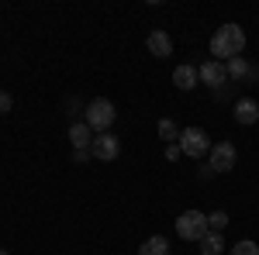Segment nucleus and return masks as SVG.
<instances>
[{"label":"nucleus","mask_w":259,"mask_h":255,"mask_svg":"<svg viewBox=\"0 0 259 255\" xmlns=\"http://www.w3.org/2000/svg\"><path fill=\"white\" fill-rule=\"evenodd\" d=\"M245 52V31H242L239 24H221L218 31L211 35V56H214V62H228L235 59V56H242Z\"/></svg>","instance_id":"f257e3e1"},{"label":"nucleus","mask_w":259,"mask_h":255,"mask_svg":"<svg viewBox=\"0 0 259 255\" xmlns=\"http://www.w3.org/2000/svg\"><path fill=\"white\" fill-rule=\"evenodd\" d=\"M114 118H118V111H114V104H111V100L97 97V100H90V104H87V124H90V131H94V135H104V131L114 124Z\"/></svg>","instance_id":"f03ea898"},{"label":"nucleus","mask_w":259,"mask_h":255,"mask_svg":"<svg viewBox=\"0 0 259 255\" xmlns=\"http://www.w3.org/2000/svg\"><path fill=\"white\" fill-rule=\"evenodd\" d=\"M211 228H207V217L200 214V211H183L177 217V235L183 241H200V238L207 235Z\"/></svg>","instance_id":"7ed1b4c3"},{"label":"nucleus","mask_w":259,"mask_h":255,"mask_svg":"<svg viewBox=\"0 0 259 255\" xmlns=\"http://www.w3.org/2000/svg\"><path fill=\"white\" fill-rule=\"evenodd\" d=\"M180 152L190 159H204V152H211V138L200 128H183L180 131Z\"/></svg>","instance_id":"20e7f679"},{"label":"nucleus","mask_w":259,"mask_h":255,"mask_svg":"<svg viewBox=\"0 0 259 255\" xmlns=\"http://www.w3.org/2000/svg\"><path fill=\"white\" fill-rule=\"evenodd\" d=\"M235 162H239V152H235L232 141H218V145H211V152H207V166H211L214 173H228Z\"/></svg>","instance_id":"39448f33"},{"label":"nucleus","mask_w":259,"mask_h":255,"mask_svg":"<svg viewBox=\"0 0 259 255\" xmlns=\"http://www.w3.org/2000/svg\"><path fill=\"white\" fill-rule=\"evenodd\" d=\"M90 156L100 159V162H114L121 156V138L104 131V135H94V145H90Z\"/></svg>","instance_id":"423d86ee"},{"label":"nucleus","mask_w":259,"mask_h":255,"mask_svg":"<svg viewBox=\"0 0 259 255\" xmlns=\"http://www.w3.org/2000/svg\"><path fill=\"white\" fill-rule=\"evenodd\" d=\"M232 118L239 121V124H256L259 121V104L252 97H239L235 107H232Z\"/></svg>","instance_id":"0eeeda50"},{"label":"nucleus","mask_w":259,"mask_h":255,"mask_svg":"<svg viewBox=\"0 0 259 255\" xmlns=\"http://www.w3.org/2000/svg\"><path fill=\"white\" fill-rule=\"evenodd\" d=\"M145 45H149V52H152L156 59H169V56H173V38H169L166 31H149Z\"/></svg>","instance_id":"6e6552de"},{"label":"nucleus","mask_w":259,"mask_h":255,"mask_svg":"<svg viewBox=\"0 0 259 255\" xmlns=\"http://www.w3.org/2000/svg\"><path fill=\"white\" fill-rule=\"evenodd\" d=\"M197 76H200V83H207V86H221V83L228 79V73H225V62L207 59V62L197 69Z\"/></svg>","instance_id":"1a4fd4ad"},{"label":"nucleus","mask_w":259,"mask_h":255,"mask_svg":"<svg viewBox=\"0 0 259 255\" xmlns=\"http://www.w3.org/2000/svg\"><path fill=\"white\" fill-rule=\"evenodd\" d=\"M173 83H177V90L190 93V90L200 83V76H197V69H194V66H177V69H173Z\"/></svg>","instance_id":"9d476101"},{"label":"nucleus","mask_w":259,"mask_h":255,"mask_svg":"<svg viewBox=\"0 0 259 255\" xmlns=\"http://www.w3.org/2000/svg\"><path fill=\"white\" fill-rule=\"evenodd\" d=\"M69 141H73V148H90V145H94L90 124H87V121H76V124L69 128Z\"/></svg>","instance_id":"9b49d317"},{"label":"nucleus","mask_w":259,"mask_h":255,"mask_svg":"<svg viewBox=\"0 0 259 255\" xmlns=\"http://www.w3.org/2000/svg\"><path fill=\"white\" fill-rule=\"evenodd\" d=\"M197 245H200V255H225V238L218 231H207Z\"/></svg>","instance_id":"f8f14e48"},{"label":"nucleus","mask_w":259,"mask_h":255,"mask_svg":"<svg viewBox=\"0 0 259 255\" xmlns=\"http://www.w3.org/2000/svg\"><path fill=\"white\" fill-rule=\"evenodd\" d=\"M139 255H169V241H166L162 235L145 238V241H142V248H139Z\"/></svg>","instance_id":"ddd939ff"},{"label":"nucleus","mask_w":259,"mask_h":255,"mask_svg":"<svg viewBox=\"0 0 259 255\" xmlns=\"http://www.w3.org/2000/svg\"><path fill=\"white\" fill-rule=\"evenodd\" d=\"M225 73L232 79H242V76H252V69H249V62L242 59V56H235V59H228L225 62Z\"/></svg>","instance_id":"4468645a"},{"label":"nucleus","mask_w":259,"mask_h":255,"mask_svg":"<svg viewBox=\"0 0 259 255\" xmlns=\"http://www.w3.org/2000/svg\"><path fill=\"white\" fill-rule=\"evenodd\" d=\"M207 228L221 235V231L228 228V214H225V211H214V214H207Z\"/></svg>","instance_id":"2eb2a0df"},{"label":"nucleus","mask_w":259,"mask_h":255,"mask_svg":"<svg viewBox=\"0 0 259 255\" xmlns=\"http://www.w3.org/2000/svg\"><path fill=\"white\" fill-rule=\"evenodd\" d=\"M159 138H166V141H177V145H180V131H177V124L162 118V121H159Z\"/></svg>","instance_id":"dca6fc26"},{"label":"nucleus","mask_w":259,"mask_h":255,"mask_svg":"<svg viewBox=\"0 0 259 255\" xmlns=\"http://www.w3.org/2000/svg\"><path fill=\"white\" fill-rule=\"evenodd\" d=\"M232 255H259V245L256 241H239V245H232Z\"/></svg>","instance_id":"f3484780"},{"label":"nucleus","mask_w":259,"mask_h":255,"mask_svg":"<svg viewBox=\"0 0 259 255\" xmlns=\"http://www.w3.org/2000/svg\"><path fill=\"white\" fill-rule=\"evenodd\" d=\"M90 148H76V152H73V162H76V166H83V162H90Z\"/></svg>","instance_id":"a211bd4d"},{"label":"nucleus","mask_w":259,"mask_h":255,"mask_svg":"<svg viewBox=\"0 0 259 255\" xmlns=\"http://www.w3.org/2000/svg\"><path fill=\"white\" fill-rule=\"evenodd\" d=\"M11 107H14V97L11 93H0V114H7Z\"/></svg>","instance_id":"6ab92c4d"},{"label":"nucleus","mask_w":259,"mask_h":255,"mask_svg":"<svg viewBox=\"0 0 259 255\" xmlns=\"http://www.w3.org/2000/svg\"><path fill=\"white\" fill-rule=\"evenodd\" d=\"M0 255H7V248H0Z\"/></svg>","instance_id":"aec40b11"}]
</instances>
